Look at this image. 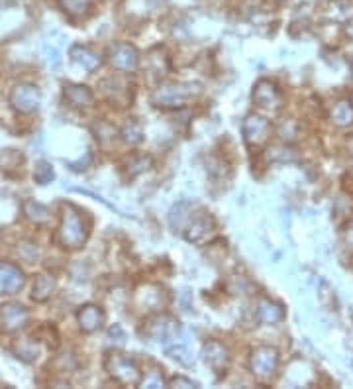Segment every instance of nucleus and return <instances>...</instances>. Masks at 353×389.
<instances>
[{"mask_svg":"<svg viewBox=\"0 0 353 389\" xmlns=\"http://www.w3.org/2000/svg\"><path fill=\"white\" fill-rule=\"evenodd\" d=\"M89 236L87 224L75 207H65L59 226V240L65 248H81Z\"/></svg>","mask_w":353,"mask_h":389,"instance_id":"f257e3e1","label":"nucleus"},{"mask_svg":"<svg viewBox=\"0 0 353 389\" xmlns=\"http://www.w3.org/2000/svg\"><path fill=\"white\" fill-rule=\"evenodd\" d=\"M106 368L110 376L124 386H136L142 379V372L136 360H131L130 356H124V354H110L106 358Z\"/></svg>","mask_w":353,"mask_h":389,"instance_id":"f03ea898","label":"nucleus"},{"mask_svg":"<svg viewBox=\"0 0 353 389\" xmlns=\"http://www.w3.org/2000/svg\"><path fill=\"white\" fill-rule=\"evenodd\" d=\"M193 85H183V83H167V85H161L156 92H153V103L157 106H183L191 94H193Z\"/></svg>","mask_w":353,"mask_h":389,"instance_id":"7ed1b4c3","label":"nucleus"},{"mask_svg":"<svg viewBox=\"0 0 353 389\" xmlns=\"http://www.w3.org/2000/svg\"><path fill=\"white\" fill-rule=\"evenodd\" d=\"M179 332H181V324L171 317H157L153 321H149L147 328H145V335L156 342H161V344L175 342Z\"/></svg>","mask_w":353,"mask_h":389,"instance_id":"20e7f679","label":"nucleus"},{"mask_svg":"<svg viewBox=\"0 0 353 389\" xmlns=\"http://www.w3.org/2000/svg\"><path fill=\"white\" fill-rule=\"evenodd\" d=\"M279 366V356L277 350L269 348V346H261V348H255L251 354V372L253 376L259 377V379H267L275 374Z\"/></svg>","mask_w":353,"mask_h":389,"instance_id":"39448f33","label":"nucleus"},{"mask_svg":"<svg viewBox=\"0 0 353 389\" xmlns=\"http://www.w3.org/2000/svg\"><path fill=\"white\" fill-rule=\"evenodd\" d=\"M39 101H41V94H39L38 87H34V85H18L10 92V104L14 106V110H18L22 114L34 112L39 106Z\"/></svg>","mask_w":353,"mask_h":389,"instance_id":"423d86ee","label":"nucleus"},{"mask_svg":"<svg viewBox=\"0 0 353 389\" xmlns=\"http://www.w3.org/2000/svg\"><path fill=\"white\" fill-rule=\"evenodd\" d=\"M108 55L112 67L118 71H133L140 61V53L131 43H114Z\"/></svg>","mask_w":353,"mask_h":389,"instance_id":"0eeeda50","label":"nucleus"},{"mask_svg":"<svg viewBox=\"0 0 353 389\" xmlns=\"http://www.w3.org/2000/svg\"><path fill=\"white\" fill-rule=\"evenodd\" d=\"M28 309L20 303H6L0 307V326L6 332H14L20 330L22 326H26L28 323Z\"/></svg>","mask_w":353,"mask_h":389,"instance_id":"6e6552de","label":"nucleus"},{"mask_svg":"<svg viewBox=\"0 0 353 389\" xmlns=\"http://www.w3.org/2000/svg\"><path fill=\"white\" fill-rule=\"evenodd\" d=\"M269 134V122L261 117L251 114L244 120V140L249 146H259L267 140Z\"/></svg>","mask_w":353,"mask_h":389,"instance_id":"1a4fd4ad","label":"nucleus"},{"mask_svg":"<svg viewBox=\"0 0 353 389\" xmlns=\"http://www.w3.org/2000/svg\"><path fill=\"white\" fill-rule=\"evenodd\" d=\"M204 362L208 363L210 368L218 374H222L224 370L228 368V362H230V354H228V348L224 346L222 342H216V340H210L208 344L204 346Z\"/></svg>","mask_w":353,"mask_h":389,"instance_id":"9d476101","label":"nucleus"},{"mask_svg":"<svg viewBox=\"0 0 353 389\" xmlns=\"http://www.w3.org/2000/svg\"><path fill=\"white\" fill-rule=\"evenodd\" d=\"M0 273H2L0 286H2V291L8 293V295L20 291L24 287V283H26L24 273L20 272L16 266H12V263H0Z\"/></svg>","mask_w":353,"mask_h":389,"instance_id":"9b49d317","label":"nucleus"},{"mask_svg":"<svg viewBox=\"0 0 353 389\" xmlns=\"http://www.w3.org/2000/svg\"><path fill=\"white\" fill-rule=\"evenodd\" d=\"M253 101L261 108H277L281 104V92L277 91L273 83L269 81H259L253 89Z\"/></svg>","mask_w":353,"mask_h":389,"instance_id":"f8f14e48","label":"nucleus"},{"mask_svg":"<svg viewBox=\"0 0 353 389\" xmlns=\"http://www.w3.org/2000/svg\"><path fill=\"white\" fill-rule=\"evenodd\" d=\"M78 324L85 332H94L105 323V312L96 305H85L77 315Z\"/></svg>","mask_w":353,"mask_h":389,"instance_id":"ddd939ff","label":"nucleus"},{"mask_svg":"<svg viewBox=\"0 0 353 389\" xmlns=\"http://www.w3.org/2000/svg\"><path fill=\"white\" fill-rule=\"evenodd\" d=\"M212 228V219L206 212H200V215H195L189 219V228H186V240L189 242H200L206 234L210 232Z\"/></svg>","mask_w":353,"mask_h":389,"instance_id":"4468645a","label":"nucleus"},{"mask_svg":"<svg viewBox=\"0 0 353 389\" xmlns=\"http://www.w3.org/2000/svg\"><path fill=\"white\" fill-rule=\"evenodd\" d=\"M257 319L265 324H275L281 323L285 319V311L281 305H277L269 299H261L259 305H257Z\"/></svg>","mask_w":353,"mask_h":389,"instance_id":"2eb2a0df","label":"nucleus"},{"mask_svg":"<svg viewBox=\"0 0 353 389\" xmlns=\"http://www.w3.org/2000/svg\"><path fill=\"white\" fill-rule=\"evenodd\" d=\"M71 57H73L75 63L83 65L87 71H94L100 65V57L87 46H73L71 48Z\"/></svg>","mask_w":353,"mask_h":389,"instance_id":"dca6fc26","label":"nucleus"},{"mask_svg":"<svg viewBox=\"0 0 353 389\" xmlns=\"http://www.w3.org/2000/svg\"><path fill=\"white\" fill-rule=\"evenodd\" d=\"M65 99L69 103L73 104V106H78V108H83V106H91L92 104V92L91 89H87V87H83V85H65Z\"/></svg>","mask_w":353,"mask_h":389,"instance_id":"f3484780","label":"nucleus"},{"mask_svg":"<svg viewBox=\"0 0 353 389\" xmlns=\"http://www.w3.org/2000/svg\"><path fill=\"white\" fill-rule=\"evenodd\" d=\"M53 291H55V279L52 275H38L36 281H34V289H32V297L38 303H43L52 297Z\"/></svg>","mask_w":353,"mask_h":389,"instance_id":"a211bd4d","label":"nucleus"},{"mask_svg":"<svg viewBox=\"0 0 353 389\" xmlns=\"http://www.w3.org/2000/svg\"><path fill=\"white\" fill-rule=\"evenodd\" d=\"M24 215H26L28 221L36 222V224H45V222H50L52 219V212H50V208L45 207V205H41V203H36V201H26L24 203Z\"/></svg>","mask_w":353,"mask_h":389,"instance_id":"6ab92c4d","label":"nucleus"},{"mask_svg":"<svg viewBox=\"0 0 353 389\" xmlns=\"http://www.w3.org/2000/svg\"><path fill=\"white\" fill-rule=\"evenodd\" d=\"M12 352L16 358H20L22 362H26V363L36 362L39 356L38 344H36V342H32V340H20V342H16V344H14Z\"/></svg>","mask_w":353,"mask_h":389,"instance_id":"aec40b11","label":"nucleus"},{"mask_svg":"<svg viewBox=\"0 0 353 389\" xmlns=\"http://www.w3.org/2000/svg\"><path fill=\"white\" fill-rule=\"evenodd\" d=\"M110 85H112V89H106L105 87V92L108 94V99L112 101V103H116V104H120V106H124V104L128 103V85L122 81L120 77H112V79H106Z\"/></svg>","mask_w":353,"mask_h":389,"instance_id":"412c9836","label":"nucleus"},{"mask_svg":"<svg viewBox=\"0 0 353 389\" xmlns=\"http://www.w3.org/2000/svg\"><path fill=\"white\" fill-rule=\"evenodd\" d=\"M120 136H122V140L126 143H138L142 142V138H144V130H142V124L140 122H136V120H130L122 132H120Z\"/></svg>","mask_w":353,"mask_h":389,"instance_id":"4be33fe9","label":"nucleus"},{"mask_svg":"<svg viewBox=\"0 0 353 389\" xmlns=\"http://www.w3.org/2000/svg\"><path fill=\"white\" fill-rule=\"evenodd\" d=\"M332 118H334V122L338 124V126H347V124H352L353 122V108L350 103H340L336 108H334V112H332Z\"/></svg>","mask_w":353,"mask_h":389,"instance_id":"5701e85b","label":"nucleus"},{"mask_svg":"<svg viewBox=\"0 0 353 389\" xmlns=\"http://www.w3.org/2000/svg\"><path fill=\"white\" fill-rule=\"evenodd\" d=\"M55 173H53V168L47 163V161H39L36 169H34V179L39 185H47V183L53 181Z\"/></svg>","mask_w":353,"mask_h":389,"instance_id":"b1692460","label":"nucleus"},{"mask_svg":"<svg viewBox=\"0 0 353 389\" xmlns=\"http://www.w3.org/2000/svg\"><path fill=\"white\" fill-rule=\"evenodd\" d=\"M186 208H189L186 203H181V205L173 208V212H171V226L173 228H183L184 222H189L191 217L186 215Z\"/></svg>","mask_w":353,"mask_h":389,"instance_id":"393cba45","label":"nucleus"},{"mask_svg":"<svg viewBox=\"0 0 353 389\" xmlns=\"http://www.w3.org/2000/svg\"><path fill=\"white\" fill-rule=\"evenodd\" d=\"M167 352L171 354V358H175L177 362L184 363V366H193L195 363V356L189 352L186 346L183 344H179V346H175V348H167Z\"/></svg>","mask_w":353,"mask_h":389,"instance_id":"a878e982","label":"nucleus"},{"mask_svg":"<svg viewBox=\"0 0 353 389\" xmlns=\"http://www.w3.org/2000/svg\"><path fill=\"white\" fill-rule=\"evenodd\" d=\"M149 166H151V157L133 156L130 161H128V171H130V175H138V173L145 171Z\"/></svg>","mask_w":353,"mask_h":389,"instance_id":"bb28decb","label":"nucleus"},{"mask_svg":"<svg viewBox=\"0 0 353 389\" xmlns=\"http://www.w3.org/2000/svg\"><path fill=\"white\" fill-rule=\"evenodd\" d=\"M59 4L69 14H83L87 10V2L85 0H59Z\"/></svg>","mask_w":353,"mask_h":389,"instance_id":"cd10ccee","label":"nucleus"},{"mask_svg":"<svg viewBox=\"0 0 353 389\" xmlns=\"http://www.w3.org/2000/svg\"><path fill=\"white\" fill-rule=\"evenodd\" d=\"M18 254H20V258L26 259L28 263H34L39 256L38 248L34 246V244H20V248H18Z\"/></svg>","mask_w":353,"mask_h":389,"instance_id":"c85d7f7f","label":"nucleus"},{"mask_svg":"<svg viewBox=\"0 0 353 389\" xmlns=\"http://www.w3.org/2000/svg\"><path fill=\"white\" fill-rule=\"evenodd\" d=\"M41 335H45V342H47V346H52V348H57V344H59V337H57V332L53 330L52 326H41V330H39Z\"/></svg>","mask_w":353,"mask_h":389,"instance_id":"c756f323","label":"nucleus"},{"mask_svg":"<svg viewBox=\"0 0 353 389\" xmlns=\"http://www.w3.org/2000/svg\"><path fill=\"white\" fill-rule=\"evenodd\" d=\"M144 386L145 388H163V377H161L159 372L153 370V372H149V374L145 376Z\"/></svg>","mask_w":353,"mask_h":389,"instance_id":"7c9ffc66","label":"nucleus"},{"mask_svg":"<svg viewBox=\"0 0 353 389\" xmlns=\"http://www.w3.org/2000/svg\"><path fill=\"white\" fill-rule=\"evenodd\" d=\"M110 337L118 338V342H120V344H122V342L126 340V335H124V330H122V328H120L118 324H114V326L110 328Z\"/></svg>","mask_w":353,"mask_h":389,"instance_id":"2f4dec72","label":"nucleus"},{"mask_svg":"<svg viewBox=\"0 0 353 389\" xmlns=\"http://www.w3.org/2000/svg\"><path fill=\"white\" fill-rule=\"evenodd\" d=\"M171 386H184V388H196L195 381H191V379H183V377H175V379H171Z\"/></svg>","mask_w":353,"mask_h":389,"instance_id":"473e14b6","label":"nucleus"},{"mask_svg":"<svg viewBox=\"0 0 353 389\" xmlns=\"http://www.w3.org/2000/svg\"><path fill=\"white\" fill-rule=\"evenodd\" d=\"M347 242H350V246L353 248V226H352V230L347 232Z\"/></svg>","mask_w":353,"mask_h":389,"instance_id":"72a5a7b5","label":"nucleus"},{"mask_svg":"<svg viewBox=\"0 0 353 389\" xmlns=\"http://www.w3.org/2000/svg\"><path fill=\"white\" fill-rule=\"evenodd\" d=\"M347 36H352L353 38V20L347 24Z\"/></svg>","mask_w":353,"mask_h":389,"instance_id":"f704fd0d","label":"nucleus"}]
</instances>
